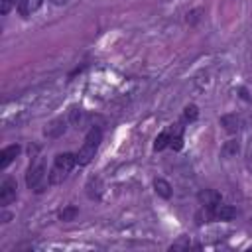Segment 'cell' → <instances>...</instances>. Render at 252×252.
Wrapping results in <instances>:
<instances>
[{
    "instance_id": "cell-1",
    "label": "cell",
    "mask_w": 252,
    "mask_h": 252,
    "mask_svg": "<svg viewBox=\"0 0 252 252\" xmlns=\"http://www.w3.org/2000/svg\"><path fill=\"white\" fill-rule=\"evenodd\" d=\"M100 138H102V134H100L98 128H91V130H89V134H87V138H85L81 150L75 154L79 165H87V163H91V159L94 158V154H96V150H98Z\"/></svg>"
},
{
    "instance_id": "cell-2",
    "label": "cell",
    "mask_w": 252,
    "mask_h": 252,
    "mask_svg": "<svg viewBox=\"0 0 252 252\" xmlns=\"http://www.w3.org/2000/svg\"><path fill=\"white\" fill-rule=\"evenodd\" d=\"M75 163H77V156H73V154H69V152L59 154V156L55 158L53 169H51V173H49V183H61V181L67 177V173L75 167Z\"/></svg>"
},
{
    "instance_id": "cell-3",
    "label": "cell",
    "mask_w": 252,
    "mask_h": 252,
    "mask_svg": "<svg viewBox=\"0 0 252 252\" xmlns=\"http://www.w3.org/2000/svg\"><path fill=\"white\" fill-rule=\"evenodd\" d=\"M43 181H45V169H43V163H33V165H30L28 175H26V183H28V187H30V189H35V191H41Z\"/></svg>"
},
{
    "instance_id": "cell-4",
    "label": "cell",
    "mask_w": 252,
    "mask_h": 252,
    "mask_svg": "<svg viewBox=\"0 0 252 252\" xmlns=\"http://www.w3.org/2000/svg\"><path fill=\"white\" fill-rule=\"evenodd\" d=\"M16 189H18L16 187V179H12V177L4 179L2 185H0V205L12 203L16 199Z\"/></svg>"
},
{
    "instance_id": "cell-5",
    "label": "cell",
    "mask_w": 252,
    "mask_h": 252,
    "mask_svg": "<svg viewBox=\"0 0 252 252\" xmlns=\"http://www.w3.org/2000/svg\"><path fill=\"white\" fill-rule=\"evenodd\" d=\"M213 217L217 220H232L236 217V209L230 207V205H220L219 203V205L213 207Z\"/></svg>"
},
{
    "instance_id": "cell-6",
    "label": "cell",
    "mask_w": 252,
    "mask_h": 252,
    "mask_svg": "<svg viewBox=\"0 0 252 252\" xmlns=\"http://www.w3.org/2000/svg\"><path fill=\"white\" fill-rule=\"evenodd\" d=\"M43 0H18V12L22 16H32L33 12H37L41 8Z\"/></svg>"
},
{
    "instance_id": "cell-7",
    "label": "cell",
    "mask_w": 252,
    "mask_h": 252,
    "mask_svg": "<svg viewBox=\"0 0 252 252\" xmlns=\"http://www.w3.org/2000/svg\"><path fill=\"white\" fill-rule=\"evenodd\" d=\"M20 154V146H8V148H4L2 152H0V167L4 169V167H8L12 161H14V158Z\"/></svg>"
},
{
    "instance_id": "cell-8",
    "label": "cell",
    "mask_w": 252,
    "mask_h": 252,
    "mask_svg": "<svg viewBox=\"0 0 252 252\" xmlns=\"http://www.w3.org/2000/svg\"><path fill=\"white\" fill-rule=\"evenodd\" d=\"M199 201H201V203H205L207 207H215V205H219V203H220V195H219L217 191L207 189V191L199 193Z\"/></svg>"
},
{
    "instance_id": "cell-9",
    "label": "cell",
    "mask_w": 252,
    "mask_h": 252,
    "mask_svg": "<svg viewBox=\"0 0 252 252\" xmlns=\"http://www.w3.org/2000/svg\"><path fill=\"white\" fill-rule=\"evenodd\" d=\"M63 132H65V120H63V118L53 120V122L45 128V136H51V138H55V136H59V134H63Z\"/></svg>"
},
{
    "instance_id": "cell-10",
    "label": "cell",
    "mask_w": 252,
    "mask_h": 252,
    "mask_svg": "<svg viewBox=\"0 0 252 252\" xmlns=\"http://www.w3.org/2000/svg\"><path fill=\"white\" fill-rule=\"evenodd\" d=\"M154 187H156V193L161 195L163 199H169V197H171V187H169L167 181H163V179H156V181H154Z\"/></svg>"
},
{
    "instance_id": "cell-11",
    "label": "cell",
    "mask_w": 252,
    "mask_h": 252,
    "mask_svg": "<svg viewBox=\"0 0 252 252\" xmlns=\"http://www.w3.org/2000/svg\"><path fill=\"white\" fill-rule=\"evenodd\" d=\"M167 142H171V134H169V132H161V134L156 138L154 148H156V150H163V148L167 146Z\"/></svg>"
},
{
    "instance_id": "cell-12",
    "label": "cell",
    "mask_w": 252,
    "mask_h": 252,
    "mask_svg": "<svg viewBox=\"0 0 252 252\" xmlns=\"http://www.w3.org/2000/svg\"><path fill=\"white\" fill-rule=\"evenodd\" d=\"M75 215H77V209H75V207H69V209L61 211V215H59V217H61V220H71Z\"/></svg>"
},
{
    "instance_id": "cell-13",
    "label": "cell",
    "mask_w": 252,
    "mask_h": 252,
    "mask_svg": "<svg viewBox=\"0 0 252 252\" xmlns=\"http://www.w3.org/2000/svg\"><path fill=\"white\" fill-rule=\"evenodd\" d=\"M12 4H14V0H2V4H0V12H2V14H8L10 8H12Z\"/></svg>"
},
{
    "instance_id": "cell-14",
    "label": "cell",
    "mask_w": 252,
    "mask_h": 252,
    "mask_svg": "<svg viewBox=\"0 0 252 252\" xmlns=\"http://www.w3.org/2000/svg\"><path fill=\"white\" fill-rule=\"evenodd\" d=\"M185 116H187L189 120H195V118H197V108H195V106H187V108H185Z\"/></svg>"
},
{
    "instance_id": "cell-15",
    "label": "cell",
    "mask_w": 252,
    "mask_h": 252,
    "mask_svg": "<svg viewBox=\"0 0 252 252\" xmlns=\"http://www.w3.org/2000/svg\"><path fill=\"white\" fill-rule=\"evenodd\" d=\"M51 2H53V4H57V6H63V4H67L69 0H51Z\"/></svg>"
}]
</instances>
